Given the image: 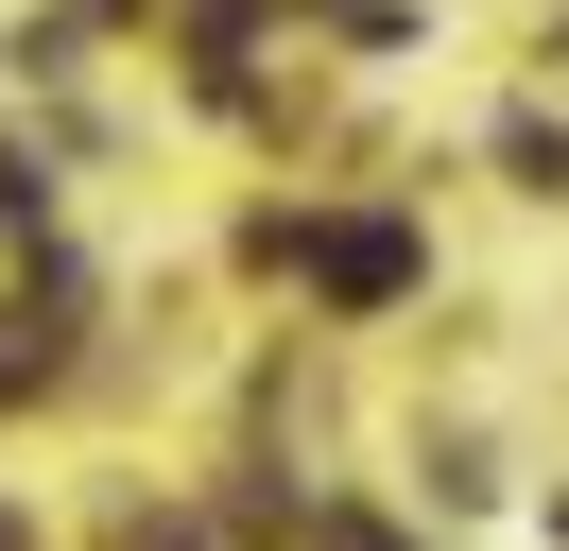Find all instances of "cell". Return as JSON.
<instances>
[{
    "label": "cell",
    "mask_w": 569,
    "mask_h": 551,
    "mask_svg": "<svg viewBox=\"0 0 569 551\" xmlns=\"http://www.w3.org/2000/svg\"><path fill=\"white\" fill-rule=\"evenodd\" d=\"M311 259H328V293H397V224H328Z\"/></svg>",
    "instance_id": "cell-1"
}]
</instances>
